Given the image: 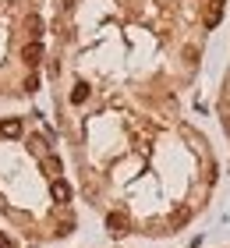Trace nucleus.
Wrapping results in <instances>:
<instances>
[{"instance_id":"1","label":"nucleus","mask_w":230,"mask_h":248,"mask_svg":"<svg viewBox=\"0 0 230 248\" xmlns=\"http://www.w3.org/2000/svg\"><path fill=\"white\" fill-rule=\"evenodd\" d=\"M21 61H25L29 67H36V64L43 61V46H39V43H29V46L21 50Z\"/></svg>"},{"instance_id":"2","label":"nucleus","mask_w":230,"mask_h":248,"mask_svg":"<svg viewBox=\"0 0 230 248\" xmlns=\"http://www.w3.org/2000/svg\"><path fill=\"white\" fill-rule=\"evenodd\" d=\"M107 227H110V234H124V231H128V217H124V213H110Z\"/></svg>"},{"instance_id":"3","label":"nucleus","mask_w":230,"mask_h":248,"mask_svg":"<svg viewBox=\"0 0 230 248\" xmlns=\"http://www.w3.org/2000/svg\"><path fill=\"white\" fill-rule=\"evenodd\" d=\"M50 195H53L57 202H67V199H71V185H67V181H61V177H57V181L50 185Z\"/></svg>"},{"instance_id":"4","label":"nucleus","mask_w":230,"mask_h":248,"mask_svg":"<svg viewBox=\"0 0 230 248\" xmlns=\"http://www.w3.org/2000/svg\"><path fill=\"white\" fill-rule=\"evenodd\" d=\"M0 135H4V139H18L21 135V121H15V117L0 121Z\"/></svg>"},{"instance_id":"5","label":"nucleus","mask_w":230,"mask_h":248,"mask_svg":"<svg viewBox=\"0 0 230 248\" xmlns=\"http://www.w3.org/2000/svg\"><path fill=\"white\" fill-rule=\"evenodd\" d=\"M85 96H89V85H85V82H78V85L71 89V99H75V103H85Z\"/></svg>"},{"instance_id":"6","label":"nucleus","mask_w":230,"mask_h":248,"mask_svg":"<svg viewBox=\"0 0 230 248\" xmlns=\"http://www.w3.org/2000/svg\"><path fill=\"white\" fill-rule=\"evenodd\" d=\"M46 170H50V174H61V160H57V156H50V160H46Z\"/></svg>"},{"instance_id":"7","label":"nucleus","mask_w":230,"mask_h":248,"mask_svg":"<svg viewBox=\"0 0 230 248\" xmlns=\"http://www.w3.org/2000/svg\"><path fill=\"white\" fill-rule=\"evenodd\" d=\"M39 29H43V21L39 18H29V32H32V36H39Z\"/></svg>"},{"instance_id":"8","label":"nucleus","mask_w":230,"mask_h":248,"mask_svg":"<svg viewBox=\"0 0 230 248\" xmlns=\"http://www.w3.org/2000/svg\"><path fill=\"white\" fill-rule=\"evenodd\" d=\"M0 248H18V245H15V241H11V238H7V234H0Z\"/></svg>"},{"instance_id":"9","label":"nucleus","mask_w":230,"mask_h":248,"mask_svg":"<svg viewBox=\"0 0 230 248\" xmlns=\"http://www.w3.org/2000/svg\"><path fill=\"white\" fill-rule=\"evenodd\" d=\"M223 128H227V135H230V114H227V117H223Z\"/></svg>"}]
</instances>
